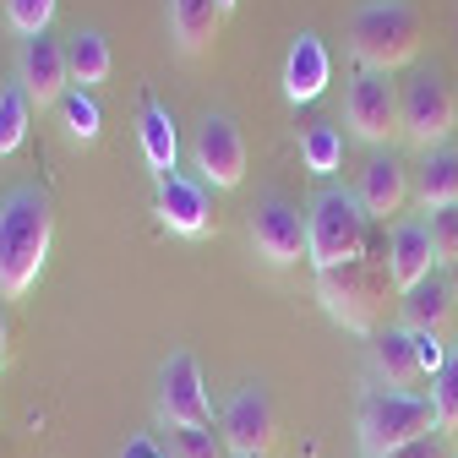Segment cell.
<instances>
[{"label": "cell", "instance_id": "obj_24", "mask_svg": "<svg viewBox=\"0 0 458 458\" xmlns=\"http://www.w3.org/2000/svg\"><path fill=\"white\" fill-rule=\"evenodd\" d=\"M301 164L311 169L317 181L338 175V164H344V131H338V121H311L301 131Z\"/></svg>", "mask_w": 458, "mask_h": 458}, {"label": "cell", "instance_id": "obj_19", "mask_svg": "<svg viewBox=\"0 0 458 458\" xmlns=\"http://www.w3.org/2000/svg\"><path fill=\"white\" fill-rule=\"evenodd\" d=\"M371 366L387 387H410L420 382V355H415V333L404 322H393V327H377L371 338Z\"/></svg>", "mask_w": 458, "mask_h": 458}, {"label": "cell", "instance_id": "obj_27", "mask_svg": "<svg viewBox=\"0 0 458 458\" xmlns=\"http://www.w3.org/2000/svg\"><path fill=\"white\" fill-rule=\"evenodd\" d=\"M55 6H61V0H6V22H12V33H22V38L49 33Z\"/></svg>", "mask_w": 458, "mask_h": 458}, {"label": "cell", "instance_id": "obj_1", "mask_svg": "<svg viewBox=\"0 0 458 458\" xmlns=\"http://www.w3.org/2000/svg\"><path fill=\"white\" fill-rule=\"evenodd\" d=\"M55 241V202L38 186H6L0 191V301H22Z\"/></svg>", "mask_w": 458, "mask_h": 458}, {"label": "cell", "instance_id": "obj_14", "mask_svg": "<svg viewBox=\"0 0 458 458\" xmlns=\"http://www.w3.org/2000/svg\"><path fill=\"white\" fill-rule=\"evenodd\" d=\"M153 213H158V224L169 229V235H186V241H197V235H208V229H213L208 186H202L197 175H186V169H175V175H164V181H158V191H153Z\"/></svg>", "mask_w": 458, "mask_h": 458}, {"label": "cell", "instance_id": "obj_11", "mask_svg": "<svg viewBox=\"0 0 458 458\" xmlns=\"http://www.w3.org/2000/svg\"><path fill=\"white\" fill-rule=\"evenodd\" d=\"M17 82L22 93L33 98V109H55L72 88V72H66V38H49V33H33L17 44Z\"/></svg>", "mask_w": 458, "mask_h": 458}, {"label": "cell", "instance_id": "obj_23", "mask_svg": "<svg viewBox=\"0 0 458 458\" xmlns=\"http://www.w3.org/2000/svg\"><path fill=\"white\" fill-rule=\"evenodd\" d=\"M28 131H33V98H28L22 82L12 77V82H0V158L22 153Z\"/></svg>", "mask_w": 458, "mask_h": 458}, {"label": "cell", "instance_id": "obj_16", "mask_svg": "<svg viewBox=\"0 0 458 458\" xmlns=\"http://www.w3.org/2000/svg\"><path fill=\"white\" fill-rule=\"evenodd\" d=\"M360 208L366 213H377V218H387V213H404V202H410V164L398 158L393 148L387 153H371V164L360 169Z\"/></svg>", "mask_w": 458, "mask_h": 458}, {"label": "cell", "instance_id": "obj_21", "mask_svg": "<svg viewBox=\"0 0 458 458\" xmlns=\"http://www.w3.org/2000/svg\"><path fill=\"white\" fill-rule=\"evenodd\" d=\"M218 22H224L218 0H169V38L181 55H202L218 38Z\"/></svg>", "mask_w": 458, "mask_h": 458}, {"label": "cell", "instance_id": "obj_35", "mask_svg": "<svg viewBox=\"0 0 458 458\" xmlns=\"http://www.w3.org/2000/svg\"><path fill=\"white\" fill-rule=\"evenodd\" d=\"M218 6H224V12H235V6H241V0H218Z\"/></svg>", "mask_w": 458, "mask_h": 458}, {"label": "cell", "instance_id": "obj_12", "mask_svg": "<svg viewBox=\"0 0 458 458\" xmlns=\"http://www.w3.org/2000/svg\"><path fill=\"white\" fill-rule=\"evenodd\" d=\"M273 431H278V420H273V398L251 382V387H241L235 398L224 404V447L235 453V458H267V447H273Z\"/></svg>", "mask_w": 458, "mask_h": 458}, {"label": "cell", "instance_id": "obj_3", "mask_svg": "<svg viewBox=\"0 0 458 458\" xmlns=\"http://www.w3.org/2000/svg\"><path fill=\"white\" fill-rule=\"evenodd\" d=\"M366 208L355 191L344 186H322L306 208V262L322 267H344V262H360L366 257Z\"/></svg>", "mask_w": 458, "mask_h": 458}, {"label": "cell", "instance_id": "obj_31", "mask_svg": "<svg viewBox=\"0 0 458 458\" xmlns=\"http://www.w3.org/2000/svg\"><path fill=\"white\" fill-rule=\"evenodd\" d=\"M387 458H453V453H447V431H426V437H415V442H404V447H393Z\"/></svg>", "mask_w": 458, "mask_h": 458}, {"label": "cell", "instance_id": "obj_9", "mask_svg": "<svg viewBox=\"0 0 458 458\" xmlns=\"http://www.w3.org/2000/svg\"><path fill=\"white\" fill-rule=\"evenodd\" d=\"M158 420L175 426H213V398L202 382V366L191 350H175L158 366Z\"/></svg>", "mask_w": 458, "mask_h": 458}, {"label": "cell", "instance_id": "obj_28", "mask_svg": "<svg viewBox=\"0 0 458 458\" xmlns=\"http://www.w3.org/2000/svg\"><path fill=\"white\" fill-rule=\"evenodd\" d=\"M169 447H175V458H224V442L213 437V426H175Z\"/></svg>", "mask_w": 458, "mask_h": 458}, {"label": "cell", "instance_id": "obj_10", "mask_svg": "<svg viewBox=\"0 0 458 458\" xmlns=\"http://www.w3.org/2000/svg\"><path fill=\"white\" fill-rule=\"evenodd\" d=\"M251 246L273 267L301 262L306 257V213L284 197V191H262L257 208H251Z\"/></svg>", "mask_w": 458, "mask_h": 458}, {"label": "cell", "instance_id": "obj_4", "mask_svg": "<svg viewBox=\"0 0 458 458\" xmlns=\"http://www.w3.org/2000/svg\"><path fill=\"white\" fill-rule=\"evenodd\" d=\"M426 431H442L437 410H431V393L371 387L360 398V447H366V458H387L393 447H404V442H415Z\"/></svg>", "mask_w": 458, "mask_h": 458}, {"label": "cell", "instance_id": "obj_5", "mask_svg": "<svg viewBox=\"0 0 458 458\" xmlns=\"http://www.w3.org/2000/svg\"><path fill=\"white\" fill-rule=\"evenodd\" d=\"M382 295H387V267L377 273L366 257L344 262V267H322L317 273V301L322 311L344 327V333H371L377 338V317H382Z\"/></svg>", "mask_w": 458, "mask_h": 458}, {"label": "cell", "instance_id": "obj_33", "mask_svg": "<svg viewBox=\"0 0 458 458\" xmlns=\"http://www.w3.org/2000/svg\"><path fill=\"white\" fill-rule=\"evenodd\" d=\"M126 458H153V447H148V442H137V447H131Z\"/></svg>", "mask_w": 458, "mask_h": 458}, {"label": "cell", "instance_id": "obj_29", "mask_svg": "<svg viewBox=\"0 0 458 458\" xmlns=\"http://www.w3.org/2000/svg\"><path fill=\"white\" fill-rule=\"evenodd\" d=\"M426 224H431V251H437V262L453 267V262H458V208H442V213H431Z\"/></svg>", "mask_w": 458, "mask_h": 458}, {"label": "cell", "instance_id": "obj_20", "mask_svg": "<svg viewBox=\"0 0 458 458\" xmlns=\"http://www.w3.org/2000/svg\"><path fill=\"white\" fill-rule=\"evenodd\" d=\"M415 202L426 213L458 208V148H426V158L415 164Z\"/></svg>", "mask_w": 458, "mask_h": 458}, {"label": "cell", "instance_id": "obj_22", "mask_svg": "<svg viewBox=\"0 0 458 458\" xmlns=\"http://www.w3.org/2000/svg\"><path fill=\"white\" fill-rule=\"evenodd\" d=\"M66 72H72V88H88V93L98 82H109L114 55H109V38L98 28H72L66 33Z\"/></svg>", "mask_w": 458, "mask_h": 458}, {"label": "cell", "instance_id": "obj_25", "mask_svg": "<svg viewBox=\"0 0 458 458\" xmlns=\"http://www.w3.org/2000/svg\"><path fill=\"white\" fill-rule=\"evenodd\" d=\"M55 109H61L72 142H93V137L104 131V109H98V98H93L88 88H66V98L55 104Z\"/></svg>", "mask_w": 458, "mask_h": 458}, {"label": "cell", "instance_id": "obj_32", "mask_svg": "<svg viewBox=\"0 0 458 458\" xmlns=\"http://www.w3.org/2000/svg\"><path fill=\"white\" fill-rule=\"evenodd\" d=\"M6 338H12V327H6V306H0V366H6Z\"/></svg>", "mask_w": 458, "mask_h": 458}, {"label": "cell", "instance_id": "obj_8", "mask_svg": "<svg viewBox=\"0 0 458 458\" xmlns=\"http://www.w3.org/2000/svg\"><path fill=\"white\" fill-rule=\"evenodd\" d=\"M458 126V98L437 66H420L404 82V137L415 148H442L447 131Z\"/></svg>", "mask_w": 458, "mask_h": 458}, {"label": "cell", "instance_id": "obj_18", "mask_svg": "<svg viewBox=\"0 0 458 458\" xmlns=\"http://www.w3.org/2000/svg\"><path fill=\"white\" fill-rule=\"evenodd\" d=\"M137 148H142V158H148V169H153L158 181L175 175V164H181V131H175L169 104L142 98V109H137Z\"/></svg>", "mask_w": 458, "mask_h": 458}, {"label": "cell", "instance_id": "obj_30", "mask_svg": "<svg viewBox=\"0 0 458 458\" xmlns=\"http://www.w3.org/2000/svg\"><path fill=\"white\" fill-rule=\"evenodd\" d=\"M415 355H420V377H431L437 382V371L447 366V344H442V333H415Z\"/></svg>", "mask_w": 458, "mask_h": 458}, {"label": "cell", "instance_id": "obj_26", "mask_svg": "<svg viewBox=\"0 0 458 458\" xmlns=\"http://www.w3.org/2000/svg\"><path fill=\"white\" fill-rule=\"evenodd\" d=\"M431 410H437V426H442V431H458V344H453L447 366H442L437 382H431Z\"/></svg>", "mask_w": 458, "mask_h": 458}, {"label": "cell", "instance_id": "obj_6", "mask_svg": "<svg viewBox=\"0 0 458 458\" xmlns=\"http://www.w3.org/2000/svg\"><path fill=\"white\" fill-rule=\"evenodd\" d=\"M344 126L366 148H387L404 131V88L387 72H355L344 88Z\"/></svg>", "mask_w": 458, "mask_h": 458}, {"label": "cell", "instance_id": "obj_34", "mask_svg": "<svg viewBox=\"0 0 458 458\" xmlns=\"http://www.w3.org/2000/svg\"><path fill=\"white\" fill-rule=\"evenodd\" d=\"M447 284H453V301H458V262L447 267Z\"/></svg>", "mask_w": 458, "mask_h": 458}, {"label": "cell", "instance_id": "obj_15", "mask_svg": "<svg viewBox=\"0 0 458 458\" xmlns=\"http://www.w3.org/2000/svg\"><path fill=\"white\" fill-rule=\"evenodd\" d=\"M327 77H333V55L317 33H301L290 44V55H284V98H290L295 109L301 104H317L327 93Z\"/></svg>", "mask_w": 458, "mask_h": 458}, {"label": "cell", "instance_id": "obj_2", "mask_svg": "<svg viewBox=\"0 0 458 458\" xmlns=\"http://www.w3.org/2000/svg\"><path fill=\"white\" fill-rule=\"evenodd\" d=\"M350 55L360 72H398L420 55V17L410 0H366L350 17Z\"/></svg>", "mask_w": 458, "mask_h": 458}, {"label": "cell", "instance_id": "obj_7", "mask_svg": "<svg viewBox=\"0 0 458 458\" xmlns=\"http://www.w3.org/2000/svg\"><path fill=\"white\" fill-rule=\"evenodd\" d=\"M191 164H197V181L213 191H235L246 181V137L235 126V114H224V109L202 114L197 137H191Z\"/></svg>", "mask_w": 458, "mask_h": 458}, {"label": "cell", "instance_id": "obj_13", "mask_svg": "<svg viewBox=\"0 0 458 458\" xmlns=\"http://www.w3.org/2000/svg\"><path fill=\"white\" fill-rule=\"evenodd\" d=\"M382 267H387V284L398 295H410L420 278H431L442 262H437V251H431V224L426 218H398L393 229H387V257H382Z\"/></svg>", "mask_w": 458, "mask_h": 458}, {"label": "cell", "instance_id": "obj_17", "mask_svg": "<svg viewBox=\"0 0 458 458\" xmlns=\"http://www.w3.org/2000/svg\"><path fill=\"white\" fill-rule=\"evenodd\" d=\"M458 317V301H453V284H447V267H437L431 278H420L415 290L398 301V322L410 333H442L447 322Z\"/></svg>", "mask_w": 458, "mask_h": 458}]
</instances>
